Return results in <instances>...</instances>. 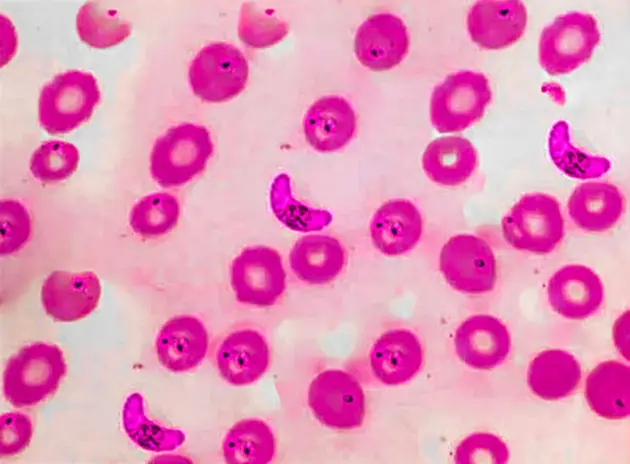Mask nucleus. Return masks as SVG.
<instances>
[{
    "label": "nucleus",
    "mask_w": 630,
    "mask_h": 464,
    "mask_svg": "<svg viewBox=\"0 0 630 464\" xmlns=\"http://www.w3.org/2000/svg\"><path fill=\"white\" fill-rule=\"evenodd\" d=\"M65 373V359L57 345L32 343L9 359L2 378L4 396L17 408L36 405L56 391Z\"/></svg>",
    "instance_id": "nucleus-1"
},
{
    "label": "nucleus",
    "mask_w": 630,
    "mask_h": 464,
    "mask_svg": "<svg viewBox=\"0 0 630 464\" xmlns=\"http://www.w3.org/2000/svg\"><path fill=\"white\" fill-rule=\"evenodd\" d=\"M211 134L205 126L182 123L156 139L150 155V173L161 187L185 185L206 167L213 154Z\"/></svg>",
    "instance_id": "nucleus-2"
},
{
    "label": "nucleus",
    "mask_w": 630,
    "mask_h": 464,
    "mask_svg": "<svg viewBox=\"0 0 630 464\" xmlns=\"http://www.w3.org/2000/svg\"><path fill=\"white\" fill-rule=\"evenodd\" d=\"M99 101V85L91 73L73 69L57 74L40 92V125L50 134L70 132L90 119Z\"/></svg>",
    "instance_id": "nucleus-3"
},
{
    "label": "nucleus",
    "mask_w": 630,
    "mask_h": 464,
    "mask_svg": "<svg viewBox=\"0 0 630 464\" xmlns=\"http://www.w3.org/2000/svg\"><path fill=\"white\" fill-rule=\"evenodd\" d=\"M502 234L512 247L547 254L564 236V219L560 204L544 193L523 196L502 219Z\"/></svg>",
    "instance_id": "nucleus-4"
},
{
    "label": "nucleus",
    "mask_w": 630,
    "mask_h": 464,
    "mask_svg": "<svg viewBox=\"0 0 630 464\" xmlns=\"http://www.w3.org/2000/svg\"><path fill=\"white\" fill-rule=\"evenodd\" d=\"M491 98L483 73L463 70L448 75L432 92L431 123L440 133L465 130L483 117Z\"/></svg>",
    "instance_id": "nucleus-5"
},
{
    "label": "nucleus",
    "mask_w": 630,
    "mask_h": 464,
    "mask_svg": "<svg viewBox=\"0 0 630 464\" xmlns=\"http://www.w3.org/2000/svg\"><path fill=\"white\" fill-rule=\"evenodd\" d=\"M600 41L593 15L569 12L557 16L539 38V63L550 75L568 74L592 55Z\"/></svg>",
    "instance_id": "nucleus-6"
},
{
    "label": "nucleus",
    "mask_w": 630,
    "mask_h": 464,
    "mask_svg": "<svg viewBox=\"0 0 630 464\" xmlns=\"http://www.w3.org/2000/svg\"><path fill=\"white\" fill-rule=\"evenodd\" d=\"M249 67L243 53L224 42L204 46L193 58L188 78L200 99L219 103L239 95L246 87Z\"/></svg>",
    "instance_id": "nucleus-7"
},
{
    "label": "nucleus",
    "mask_w": 630,
    "mask_h": 464,
    "mask_svg": "<svg viewBox=\"0 0 630 464\" xmlns=\"http://www.w3.org/2000/svg\"><path fill=\"white\" fill-rule=\"evenodd\" d=\"M439 268L452 288L467 294L487 293L497 280L493 250L483 238L475 235L451 237L441 249Z\"/></svg>",
    "instance_id": "nucleus-8"
},
{
    "label": "nucleus",
    "mask_w": 630,
    "mask_h": 464,
    "mask_svg": "<svg viewBox=\"0 0 630 464\" xmlns=\"http://www.w3.org/2000/svg\"><path fill=\"white\" fill-rule=\"evenodd\" d=\"M308 404L325 426L338 430L360 427L365 417V396L357 379L350 373L329 369L310 383Z\"/></svg>",
    "instance_id": "nucleus-9"
},
{
    "label": "nucleus",
    "mask_w": 630,
    "mask_h": 464,
    "mask_svg": "<svg viewBox=\"0 0 630 464\" xmlns=\"http://www.w3.org/2000/svg\"><path fill=\"white\" fill-rule=\"evenodd\" d=\"M230 279L237 301L256 307L275 304L286 288L281 255L262 245L245 248L236 256Z\"/></svg>",
    "instance_id": "nucleus-10"
},
{
    "label": "nucleus",
    "mask_w": 630,
    "mask_h": 464,
    "mask_svg": "<svg viewBox=\"0 0 630 464\" xmlns=\"http://www.w3.org/2000/svg\"><path fill=\"white\" fill-rule=\"evenodd\" d=\"M408 49L407 27L392 13L373 14L356 31L355 55L363 66L373 71H386L397 66Z\"/></svg>",
    "instance_id": "nucleus-11"
},
{
    "label": "nucleus",
    "mask_w": 630,
    "mask_h": 464,
    "mask_svg": "<svg viewBox=\"0 0 630 464\" xmlns=\"http://www.w3.org/2000/svg\"><path fill=\"white\" fill-rule=\"evenodd\" d=\"M100 296V280L92 271L55 270L41 287V302L46 313L59 322L85 318L98 306Z\"/></svg>",
    "instance_id": "nucleus-12"
},
{
    "label": "nucleus",
    "mask_w": 630,
    "mask_h": 464,
    "mask_svg": "<svg viewBox=\"0 0 630 464\" xmlns=\"http://www.w3.org/2000/svg\"><path fill=\"white\" fill-rule=\"evenodd\" d=\"M455 351L467 366L491 370L501 365L509 355L511 337L498 318L478 314L467 318L454 336Z\"/></svg>",
    "instance_id": "nucleus-13"
},
{
    "label": "nucleus",
    "mask_w": 630,
    "mask_h": 464,
    "mask_svg": "<svg viewBox=\"0 0 630 464\" xmlns=\"http://www.w3.org/2000/svg\"><path fill=\"white\" fill-rule=\"evenodd\" d=\"M466 22L474 43L498 50L512 45L524 34L527 10L518 0L477 1L470 7Z\"/></svg>",
    "instance_id": "nucleus-14"
},
{
    "label": "nucleus",
    "mask_w": 630,
    "mask_h": 464,
    "mask_svg": "<svg viewBox=\"0 0 630 464\" xmlns=\"http://www.w3.org/2000/svg\"><path fill=\"white\" fill-rule=\"evenodd\" d=\"M547 296L556 313L571 320H582L601 307L604 289L592 269L575 264L564 266L552 275Z\"/></svg>",
    "instance_id": "nucleus-15"
},
{
    "label": "nucleus",
    "mask_w": 630,
    "mask_h": 464,
    "mask_svg": "<svg viewBox=\"0 0 630 464\" xmlns=\"http://www.w3.org/2000/svg\"><path fill=\"white\" fill-rule=\"evenodd\" d=\"M159 362L173 372L197 367L208 350V333L204 324L192 315H177L160 328L156 343Z\"/></svg>",
    "instance_id": "nucleus-16"
},
{
    "label": "nucleus",
    "mask_w": 630,
    "mask_h": 464,
    "mask_svg": "<svg viewBox=\"0 0 630 464\" xmlns=\"http://www.w3.org/2000/svg\"><path fill=\"white\" fill-rule=\"evenodd\" d=\"M303 131L307 143L316 151H337L346 146L355 134V111L341 96H324L308 108L303 119Z\"/></svg>",
    "instance_id": "nucleus-17"
},
{
    "label": "nucleus",
    "mask_w": 630,
    "mask_h": 464,
    "mask_svg": "<svg viewBox=\"0 0 630 464\" xmlns=\"http://www.w3.org/2000/svg\"><path fill=\"white\" fill-rule=\"evenodd\" d=\"M370 237L375 248L386 256H400L412 250L423 233L418 208L407 199L383 203L370 222Z\"/></svg>",
    "instance_id": "nucleus-18"
},
{
    "label": "nucleus",
    "mask_w": 630,
    "mask_h": 464,
    "mask_svg": "<svg viewBox=\"0 0 630 464\" xmlns=\"http://www.w3.org/2000/svg\"><path fill=\"white\" fill-rule=\"evenodd\" d=\"M370 367L376 379L395 386L413 379L423 363V348L417 336L407 329H391L375 341Z\"/></svg>",
    "instance_id": "nucleus-19"
},
{
    "label": "nucleus",
    "mask_w": 630,
    "mask_h": 464,
    "mask_svg": "<svg viewBox=\"0 0 630 464\" xmlns=\"http://www.w3.org/2000/svg\"><path fill=\"white\" fill-rule=\"evenodd\" d=\"M216 364L221 376L230 384H251L268 368V344L256 330L233 331L221 341L216 352Z\"/></svg>",
    "instance_id": "nucleus-20"
},
{
    "label": "nucleus",
    "mask_w": 630,
    "mask_h": 464,
    "mask_svg": "<svg viewBox=\"0 0 630 464\" xmlns=\"http://www.w3.org/2000/svg\"><path fill=\"white\" fill-rule=\"evenodd\" d=\"M568 213L574 224L588 232H602L613 227L624 211V197L609 182L579 185L568 200Z\"/></svg>",
    "instance_id": "nucleus-21"
},
{
    "label": "nucleus",
    "mask_w": 630,
    "mask_h": 464,
    "mask_svg": "<svg viewBox=\"0 0 630 464\" xmlns=\"http://www.w3.org/2000/svg\"><path fill=\"white\" fill-rule=\"evenodd\" d=\"M290 268L303 282L323 285L333 281L343 270L346 252L338 239L312 234L300 238L289 254Z\"/></svg>",
    "instance_id": "nucleus-22"
},
{
    "label": "nucleus",
    "mask_w": 630,
    "mask_h": 464,
    "mask_svg": "<svg viewBox=\"0 0 630 464\" xmlns=\"http://www.w3.org/2000/svg\"><path fill=\"white\" fill-rule=\"evenodd\" d=\"M585 397L600 417L619 420L630 414V368L615 360L598 364L587 376Z\"/></svg>",
    "instance_id": "nucleus-23"
},
{
    "label": "nucleus",
    "mask_w": 630,
    "mask_h": 464,
    "mask_svg": "<svg viewBox=\"0 0 630 464\" xmlns=\"http://www.w3.org/2000/svg\"><path fill=\"white\" fill-rule=\"evenodd\" d=\"M477 151L460 136H444L431 141L422 156V168L433 182L458 186L466 182L477 167Z\"/></svg>",
    "instance_id": "nucleus-24"
},
{
    "label": "nucleus",
    "mask_w": 630,
    "mask_h": 464,
    "mask_svg": "<svg viewBox=\"0 0 630 464\" xmlns=\"http://www.w3.org/2000/svg\"><path fill=\"white\" fill-rule=\"evenodd\" d=\"M577 359L561 349L542 351L530 363L527 383L532 393L544 400H559L571 395L581 380Z\"/></svg>",
    "instance_id": "nucleus-25"
},
{
    "label": "nucleus",
    "mask_w": 630,
    "mask_h": 464,
    "mask_svg": "<svg viewBox=\"0 0 630 464\" xmlns=\"http://www.w3.org/2000/svg\"><path fill=\"white\" fill-rule=\"evenodd\" d=\"M222 450L229 464H266L275 455V437L266 422L244 419L230 428Z\"/></svg>",
    "instance_id": "nucleus-26"
},
{
    "label": "nucleus",
    "mask_w": 630,
    "mask_h": 464,
    "mask_svg": "<svg viewBox=\"0 0 630 464\" xmlns=\"http://www.w3.org/2000/svg\"><path fill=\"white\" fill-rule=\"evenodd\" d=\"M123 426L129 438L146 450H173L185 439L181 431L166 429L150 421L144 413L143 399L138 393H133L126 399Z\"/></svg>",
    "instance_id": "nucleus-27"
},
{
    "label": "nucleus",
    "mask_w": 630,
    "mask_h": 464,
    "mask_svg": "<svg viewBox=\"0 0 630 464\" xmlns=\"http://www.w3.org/2000/svg\"><path fill=\"white\" fill-rule=\"evenodd\" d=\"M179 215L178 199L170 193L158 192L144 196L134 204L129 224L135 234L154 238L171 231Z\"/></svg>",
    "instance_id": "nucleus-28"
},
{
    "label": "nucleus",
    "mask_w": 630,
    "mask_h": 464,
    "mask_svg": "<svg viewBox=\"0 0 630 464\" xmlns=\"http://www.w3.org/2000/svg\"><path fill=\"white\" fill-rule=\"evenodd\" d=\"M76 30L86 44L95 48H107L129 36L131 25L115 16V11L106 10L97 2L88 1L77 12Z\"/></svg>",
    "instance_id": "nucleus-29"
},
{
    "label": "nucleus",
    "mask_w": 630,
    "mask_h": 464,
    "mask_svg": "<svg viewBox=\"0 0 630 464\" xmlns=\"http://www.w3.org/2000/svg\"><path fill=\"white\" fill-rule=\"evenodd\" d=\"M78 163L79 151L73 144L62 140H48L33 152L29 170L40 182L54 183L70 177L76 171Z\"/></svg>",
    "instance_id": "nucleus-30"
},
{
    "label": "nucleus",
    "mask_w": 630,
    "mask_h": 464,
    "mask_svg": "<svg viewBox=\"0 0 630 464\" xmlns=\"http://www.w3.org/2000/svg\"><path fill=\"white\" fill-rule=\"evenodd\" d=\"M2 256L21 250L31 235V218L26 207L16 199H2L0 202Z\"/></svg>",
    "instance_id": "nucleus-31"
},
{
    "label": "nucleus",
    "mask_w": 630,
    "mask_h": 464,
    "mask_svg": "<svg viewBox=\"0 0 630 464\" xmlns=\"http://www.w3.org/2000/svg\"><path fill=\"white\" fill-rule=\"evenodd\" d=\"M508 459L507 445L490 433H475L466 437L455 451V462L460 464L506 463Z\"/></svg>",
    "instance_id": "nucleus-32"
},
{
    "label": "nucleus",
    "mask_w": 630,
    "mask_h": 464,
    "mask_svg": "<svg viewBox=\"0 0 630 464\" xmlns=\"http://www.w3.org/2000/svg\"><path fill=\"white\" fill-rule=\"evenodd\" d=\"M0 454L13 456L24 450L32 437V423L20 412H7L0 417Z\"/></svg>",
    "instance_id": "nucleus-33"
},
{
    "label": "nucleus",
    "mask_w": 630,
    "mask_h": 464,
    "mask_svg": "<svg viewBox=\"0 0 630 464\" xmlns=\"http://www.w3.org/2000/svg\"><path fill=\"white\" fill-rule=\"evenodd\" d=\"M629 313H625L616 322L614 327V340L621 354L629 360Z\"/></svg>",
    "instance_id": "nucleus-34"
}]
</instances>
